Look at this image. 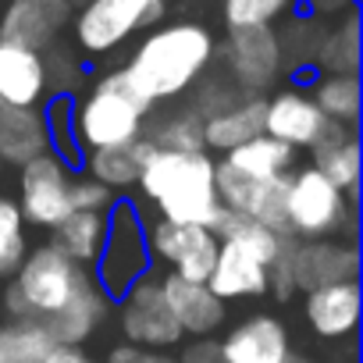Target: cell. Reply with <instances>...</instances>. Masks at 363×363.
Masks as SVG:
<instances>
[{
  "instance_id": "24",
  "label": "cell",
  "mask_w": 363,
  "mask_h": 363,
  "mask_svg": "<svg viewBox=\"0 0 363 363\" xmlns=\"http://www.w3.org/2000/svg\"><path fill=\"white\" fill-rule=\"evenodd\" d=\"M225 164L246 178L278 182V178H289L296 171V150H289L285 143H278L271 135H257V139L235 146L232 153H225Z\"/></svg>"
},
{
  "instance_id": "13",
  "label": "cell",
  "mask_w": 363,
  "mask_h": 363,
  "mask_svg": "<svg viewBox=\"0 0 363 363\" xmlns=\"http://www.w3.org/2000/svg\"><path fill=\"white\" fill-rule=\"evenodd\" d=\"M296 292H313L338 281H359V250L349 239H310L292 250Z\"/></svg>"
},
{
  "instance_id": "33",
  "label": "cell",
  "mask_w": 363,
  "mask_h": 363,
  "mask_svg": "<svg viewBox=\"0 0 363 363\" xmlns=\"http://www.w3.org/2000/svg\"><path fill=\"white\" fill-rule=\"evenodd\" d=\"M72 111H75V100H72V96H54L50 107H47V114H43L47 135H50V150H54L68 167H75V160H79V150L72 146V139H75Z\"/></svg>"
},
{
  "instance_id": "23",
  "label": "cell",
  "mask_w": 363,
  "mask_h": 363,
  "mask_svg": "<svg viewBox=\"0 0 363 363\" xmlns=\"http://www.w3.org/2000/svg\"><path fill=\"white\" fill-rule=\"evenodd\" d=\"M264 104L260 96H242L232 107L203 118V150L232 153L235 146L264 135Z\"/></svg>"
},
{
  "instance_id": "2",
  "label": "cell",
  "mask_w": 363,
  "mask_h": 363,
  "mask_svg": "<svg viewBox=\"0 0 363 363\" xmlns=\"http://www.w3.org/2000/svg\"><path fill=\"white\" fill-rule=\"evenodd\" d=\"M96 289L93 271L68 260L54 242L29 250L26 264L0 292V310L11 317V324H36L47 328L68 306L86 299Z\"/></svg>"
},
{
  "instance_id": "9",
  "label": "cell",
  "mask_w": 363,
  "mask_h": 363,
  "mask_svg": "<svg viewBox=\"0 0 363 363\" xmlns=\"http://www.w3.org/2000/svg\"><path fill=\"white\" fill-rule=\"evenodd\" d=\"M18 211L36 228H57L72 214V167L54 153H40L36 160L18 167Z\"/></svg>"
},
{
  "instance_id": "17",
  "label": "cell",
  "mask_w": 363,
  "mask_h": 363,
  "mask_svg": "<svg viewBox=\"0 0 363 363\" xmlns=\"http://www.w3.org/2000/svg\"><path fill=\"white\" fill-rule=\"evenodd\" d=\"M160 292H164V303H167V310H171L182 338H186V335L211 338L225 324V317H228L225 303L203 281H186V278L164 274L160 278Z\"/></svg>"
},
{
  "instance_id": "29",
  "label": "cell",
  "mask_w": 363,
  "mask_h": 363,
  "mask_svg": "<svg viewBox=\"0 0 363 363\" xmlns=\"http://www.w3.org/2000/svg\"><path fill=\"white\" fill-rule=\"evenodd\" d=\"M29 257L26 218L11 196H0V285L11 281Z\"/></svg>"
},
{
  "instance_id": "4",
  "label": "cell",
  "mask_w": 363,
  "mask_h": 363,
  "mask_svg": "<svg viewBox=\"0 0 363 363\" xmlns=\"http://www.w3.org/2000/svg\"><path fill=\"white\" fill-rule=\"evenodd\" d=\"M150 107L153 104L128 82V75L121 68L107 72L104 79H96V86L86 93V100L75 104V111H72L75 139H82L89 150L128 146V143L143 139Z\"/></svg>"
},
{
  "instance_id": "1",
  "label": "cell",
  "mask_w": 363,
  "mask_h": 363,
  "mask_svg": "<svg viewBox=\"0 0 363 363\" xmlns=\"http://www.w3.org/2000/svg\"><path fill=\"white\" fill-rule=\"evenodd\" d=\"M214 50L218 43L207 26L171 22L146 33V40L135 47V54L128 57L121 72L150 104L174 100L203 79L207 65L214 61Z\"/></svg>"
},
{
  "instance_id": "21",
  "label": "cell",
  "mask_w": 363,
  "mask_h": 363,
  "mask_svg": "<svg viewBox=\"0 0 363 363\" xmlns=\"http://www.w3.org/2000/svg\"><path fill=\"white\" fill-rule=\"evenodd\" d=\"M47 93V61L36 50L0 43V104L36 107Z\"/></svg>"
},
{
  "instance_id": "36",
  "label": "cell",
  "mask_w": 363,
  "mask_h": 363,
  "mask_svg": "<svg viewBox=\"0 0 363 363\" xmlns=\"http://www.w3.org/2000/svg\"><path fill=\"white\" fill-rule=\"evenodd\" d=\"M178 363H225L221 338H193L186 349H182Z\"/></svg>"
},
{
  "instance_id": "27",
  "label": "cell",
  "mask_w": 363,
  "mask_h": 363,
  "mask_svg": "<svg viewBox=\"0 0 363 363\" xmlns=\"http://www.w3.org/2000/svg\"><path fill=\"white\" fill-rule=\"evenodd\" d=\"M317 68L324 75H356L359 72V18H356V11H349L345 22L335 26L317 43Z\"/></svg>"
},
{
  "instance_id": "8",
  "label": "cell",
  "mask_w": 363,
  "mask_h": 363,
  "mask_svg": "<svg viewBox=\"0 0 363 363\" xmlns=\"http://www.w3.org/2000/svg\"><path fill=\"white\" fill-rule=\"evenodd\" d=\"M221 239L207 225H178V221H150L146 225V253L150 264L167 267V274L186 278V281H203L214 271Z\"/></svg>"
},
{
  "instance_id": "11",
  "label": "cell",
  "mask_w": 363,
  "mask_h": 363,
  "mask_svg": "<svg viewBox=\"0 0 363 363\" xmlns=\"http://www.w3.org/2000/svg\"><path fill=\"white\" fill-rule=\"evenodd\" d=\"M214 182H218V200L225 211L232 214H242L278 235H289L285 232V189H289V178H278V182H257V178H246L239 174L235 167H228L225 160H218L214 167Z\"/></svg>"
},
{
  "instance_id": "28",
  "label": "cell",
  "mask_w": 363,
  "mask_h": 363,
  "mask_svg": "<svg viewBox=\"0 0 363 363\" xmlns=\"http://www.w3.org/2000/svg\"><path fill=\"white\" fill-rule=\"evenodd\" d=\"M310 100L317 104V111L328 121L356 128V121H359V75H320Z\"/></svg>"
},
{
  "instance_id": "31",
  "label": "cell",
  "mask_w": 363,
  "mask_h": 363,
  "mask_svg": "<svg viewBox=\"0 0 363 363\" xmlns=\"http://www.w3.org/2000/svg\"><path fill=\"white\" fill-rule=\"evenodd\" d=\"M54 345L36 324H0V363H43Z\"/></svg>"
},
{
  "instance_id": "32",
  "label": "cell",
  "mask_w": 363,
  "mask_h": 363,
  "mask_svg": "<svg viewBox=\"0 0 363 363\" xmlns=\"http://www.w3.org/2000/svg\"><path fill=\"white\" fill-rule=\"evenodd\" d=\"M292 8V0H225V26L232 29H260L281 18Z\"/></svg>"
},
{
  "instance_id": "14",
  "label": "cell",
  "mask_w": 363,
  "mask_h": 363,
  "mask_svg": "<svg viewBox=\"0 0 363 363\" xmlns=\"http://www.w3.org/2000/svg\"><path fill=\"white\" fill-rule=\"evenodd\" d=\"M72 15V0H8L0 8V43L43 50Z\"/></svg>"
},
{
  "instance_id": "16",
  "label": "cell",
  "mask_w": 363,
  "mask_h": 363,
  "mask_svg": "<svg viewBox=\"0 0 363 363\" xmlns=\"http://www.w3.org/2000/svg\"><path fill=\"white\" fill-rule=\"evenodd\" d=\"M207 289L228 303V299H257L267 292V257L239 239H221L214 271L207 278Z\"/></svg>"
},
{
  "instance_id": "34",
  "label": "cell",
  "mask_w": 363,
  "mask_h": 363,
  "mask_svg": "<svg viewBox=\"0 0 363 363\" xmlns=\"http://www.w3.org/2000/svg\"><path fill=\"white\" fill-rule=\"evenodd\" d=\"M292 250H296V239L285 235L278 257H274L271 267H267V292H271L274 299H281V303L296 296V281H292Z\"/></svg>"
},
{
  "instance_id": "3",
  "label": "cell",
  "mask_w": 363,
  "mask_h": 363,
  "mask_svg": "<svg viewBox=\"0 0 363 363\" xmlns=\"http://www.w3.org/2000/svg\"><path fill=\"white\" fill-rule=\"evenodd\" d=\"M214 167L218 160L207 150H193V153L150 150L139 171V189L146 193V200L164 221L211 228V221L221 211Z\"/></svg>"
},
{
  "instance_id": "10",
  "label": "cell",
  "mask_w": 363,
  "mask_h": 363,
  "mask_svg": "<svg viewBox=\"0 0 363 363\" xmlns=\"http://www.w3.org/2000/svg\"><path fill=\"white\" fill-rule=\"evenodd\" d=\"M118 324H121L125 342L153 349V352L182 342V331H178V324H174V317H171V310L164 303L160 278H153V274L139 278L118 299Z\"/></svg>"
},
{
  "instance_id": "18",
  "label": "cell",
  "mask_w": 363,
  "mask_h": 363,
  "mask_svg": "<svg viewBox=\"0 0 363 363\" xmlns=\"http://www.w3.org/2000/svg\"><path fill=\"white\" fill-rule=\"evenodd\" d=\"M359 310H363L359 281H338V285L313 289V292H306V306H303L313 335H320L328 342L352 338L359 328Z\"/></svg>"
},
{
  "instance_id": "25",
  "label": "cell",
  "mask_w": 363,
  "mask_h": 363,
  "mask_svg": "<svg viewBox=\"0 0 363 363\" xmlns=\"http://www.w3.org/2000/svg\"><path fill=\"white\" fill-rule=\"evenodd\" d=\"M150 143L146 139H135L128 146H114V150H89L86 157V171L93 182H100V186H107L111 193L114 189H128L139 182V171L150 157Z\"/></svg>"
},
{
  "instance_id": "40",
  "label": "cell",
  "mask_w": 363,
  "mask_h": 363,
  "mask_svg": "<svg viewBox=\"0 0 363 363\" xmlns=\"http://www.w3.org/2000/svg\"><path fill=\"white\" fill-rule=\"evenodd\" d=\"M150 363H178V356H167V352H153Z\"/></svg>"
},
{
  "instance_id": "22",
  "label": "cell",
  "mask_w": 363,
  "mask_h": 363,
  "mask_svg": "<svg viewBox=\"0 0 363 363\" xmlns=\"http://www.w3.org/2000/svg\"><path fill=\"white\" fill-rule=\"evenodd\" d=\"M50 150L47 121L36 107H4L0 104V160L4 164H29Z\"/></svg>"
},
{
  "instance_id": "39",
  "label": "cell",
  "mask_w": 363,
  "mask_h": 363,
  "mask_svg": "<svg viewBox=\"0 0 363 363\" xmlns=\"http://www.w3.org/2000/svg\"><path fill=\"white\" fill-rule=\"evenodd\" d=\"M345 4H352V0H313L317 11H338V8H345Z\"/></svg>"
},
{
  "instance_id": "26",
  "label": "cell",
  "mask_w": 363,
  "mask_h": 363,
  "mask_svg": "<svg viewBox=\"0 0 363 363\" xmlns=\"http://www.w3.org/2000/svg\"><path fill=\"white\" fill-rule=\"evenodd\" d=\"M104 228H107V218H104V214L75 211V214H68V218L54 228V239H50V242H54L68 260H75V264L89 267V264L96 260V253H100Z\"/></svg>"
},
{
  "instance_id": "7",
  "label": "cell",
  "mask_w": 363,
  "mask_h": 363,
  "mask_svg": "<svg viewBox=\"0 0 363 363\" xmlns=\"http://www.w3.org/2000/svg\"><path fill=\"white\" fill-rule=\"evenodd\" d=\"M167 11V0H86L75 15V40L86 54H111L132 33L157 26Z\"/></svg>"
},
{
  "instance_id": "37",
  "label": "cell",
  "mask_w": 363,
  "mask_h": 363,
  "mask_svg": "<svg viewBox=\"0 0 363 363\" xmlns=\"http://www.w3.org/2000/svg\"><path fill=\"white\" fill-rule=\"evenodd\" d=\"M150 359H153V349H143V345H132V342H118L107 352V363H150Z\"/></svg>"
},
{
  "instance_id": "12",
  "label": "cell",
  "mask_w": 363,
  "mask_h": 363,
  "mask_svg": "<svg viewBox=\"0 0 363 363\" xmlns=\"http://www.w3.org/2000/svg\"><path fill=\"white\" fill-rule=\"evenodd\" d=\"M225 61L242 93H264L281 72V40L271 33V26L232 29L225 43Z\"/></svg>"
},
{
  "instance_id": "38",
  "label": "cell",
  "mask_w": 363,
  "mask_h": 363,
  "mask_svg": "<svg viewBox=\"0 0 363 363\" xmlns=\"http://www.w3.org/2000/svg\"><path fill=\"white\" fill-rule=\"evenodd\" d=\"M43 363H93V359H89V352L82 345H54Z\"/></svg>"
},
{
  "instance_id": "19",
  "label": "cell",
  "mask_w": 363,
  "mask_h": 363,
  "mask_svg": "<svg viewBox=\"0 0 363 363\" xmlns=\"http://www.w3.org/2000/svg\"><path fill=\"white\" fill-rule=\"evenodd\" d=\"M289 352H292L289 328L271 313L246 317L221 338L225 363H285Z\"/></svg>"
},
{
  "instance_id": "6",
  "label": "cell",
  "mask_w": 363,
  "mask_h": 363,
  "mask_svg": "<svg viewBox=\"0 0 363 363\" xmlns=\"http://www.w3.org/2000/svg\"><path fill=\"white\" fill-rule=\"evenodd\" d=\"M93 281L104 292V299H121L139 278L150 274V253H146V225L135 211V203L118 200L111 207L100 253L93 260Z\"/></svg>"
},
{
  "instance_id": "35",
  "label": "cell",
  "mask_w": 363,
  "mask_h": 363,
  "mask_svg": "<svg viewBox=\"0 0 363 363\" xmlns=\"http://www.w3.org/2000/svg\"><path fill=\"white\" fill-rule=\"evenodd\" d=\"M118 203V196L100 186L93 178H72V214L75 211H86V214H104Z\"/></svg>"
},
{
  "instance_id": "20",
  "label": "cell",
  "mask_w": 363,
  "mask_h": 363,
  "mask_svg": "<svg viewBox=\"0 0 363 363\" xmlns=\"http://www.w3.org/2000/svg\"><path fill=\"white\" fill-rule=\"evenodd\" d=\"M313 164L338 193H345L352 203L359 200V139L356 128L328 121L324 135L313 143Z\"/></svg>"
},
{
  "instance_id": "41",
  "label": "cell",
  "mask_w": 363,
  "mask_h": 363,
  "mask_svg": "<svg viewBox=\"0 0 363 363\" xmlns=\"http://www.w3.org/2000/svg\"><path fill=\"white\" fill-rule=\"evenodd\" d=\"M285 363H317V359H313V356H296V352H289Z\"/></svg>"
},
{
  "instance_id": "30",
  "label": "cell",
  "mask_w": 363,
  "mask_h": 363,
  "mask_svg": "<svg viewBox=\"0 0 363 363\" xmlns=\"http://www.w3.org/2000/svg\"><path fill=\"white\" fill-rule=\"evenodd\" d=\"M153 150H178V153H193L203 150V118L196 107H182L178 114L164 118L150 135H143Z\"/></svg>"
},
{
  "instance_id": "5",
  "label": "cell",
  "mask_w": 363,
  "mask_h": 363,
  "mask_svg": "<svg viewBox=\"0 0 363 363\" xmlns=\"http://www.w3.org/2000/svg\"><path fill=\"white\" fill-rule=\"evenodd\" d=\"M285 232L296 242L356 235V203L338 193L317 167H296L285 189Z\"/></svg>"
},
{
  "instance_id": "15",
  "label": "cell",
  "mask_w": 363,
  "mask_h": 363,
  "mask_svg": "<svg viewBox=\"0 0 363 363\" xmlns=\"http://www.w3.org/2000/svg\"><path fill=\"white\" fill-rule=\"evenodd\" d=\"M324 128H328V118L317 111V104L303 89H281L264 104V135L285 143L296 153L313 150Z\"/></svg>"
}]
</instances>
